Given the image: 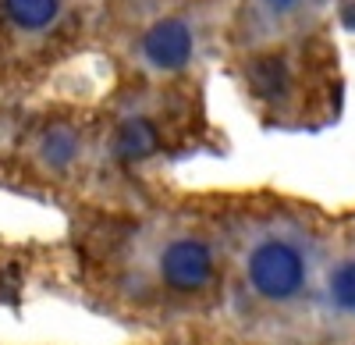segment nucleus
<instances>
[{
    "instance_id": "1",
    "label": "nucleus",
    "mask_w": 355,
    "mask_h": 345,
    "mask_svg": "<svg viewBox=\"0 0 355 345\" xmlns=\"http://www.w3.org/2000/svg\"><path fill=\"white\" fill-rule=\"evenodd\" d=\"M331 228L313 210L270 207L242 239L239 289L252 313L270 324H291L302 313L316 317V289Z\"/></svg>"
},
{
    "instance_id": "2",
    "label": "nucleus",
    "mask_w": 355,
    "mask_h": 345,
    "mask_svg": "<svg viewBox=\"0 0 355 345\" xmlns=\"http://www.w3.org/2000/svg\"><path fill=\"white\" fill-rule=\"evenodd\" d=\"M316 321L331 335H355V217L331 224L316 289Z\"/></svg>"
},
{
    "instance_id": "3",
    "label": "nucleus",
    "mask_w": 355,
    "mask_h": 345,
    "mask_svg": "<svg viewBox=\"0 0 355 345\" xmlns=\"http://www.w3.org/2000/svg\"><path fill=\"white\" fill-rule=\"evenodd\" d=\"M157 271L174 292H206L217 278V249L199 235H178L160 249Z\"/></svg>"
},
{
    "instance_id": "4",
    "label": "nucleus",
    "mask_w": 355,
    "mask_h": 345,
    "mask_svg": "<svg viewBox=\"0 0 355 345\" xmlns=\"http://www.w3.org/2000/svg\"><path fill=\"white\" fill-rule=\"evenodd\" d=\"M142 61L157 71H182L196 53V33L182 18H164L142 36Z\"/></svg>"
},
{
    "instance_id": "5",
    "label": "nucleus",
    "mask_w": 355,
    "mask_h": 345,
    "mask_svg": "<svg viewBox=\"0 0 355 345\" xmlns=\"http://www.w3.org/2000/svg\"><path fill=\"white\" fill-rule=\"evenodd\" d=\"M68 0H0V15L21 36H36L57 25Z\"/></svg>"
},
{
    "instance_id": "6",
    "label": "nucleus",
    "mask_w": 355,
    "mask_h": 345,
    "mask_svg": "<svg viewBox=\"0 0 355 345\" xmlns=\"http://www.w3.org/2000/svg\"><path fill=\"white\" fill-rule=\"evenodd\" d=\"M252 8L266 28H284V33H309L313 18L320 11V0H252Z\"/></svg>"
},
{
    "instance_id": "7",
    "label": "nucleus",
    "mask_w": 355,
    "mask_h": 345,
    "mask_svg": "<svg viewBox=\"0 0 355 345\" xmlns=\"http://www.w3.org/2000/svg\"><path fill=\"white\" fill-rule=\"evenodd\" d=\"M40 150H43V160H46L50 167H68V164L78 157V135H75L68 125H53V128L43 132Z\"/></svg>"
},
{
    "instance_id": "8",
    "label": "nucleus",
    "mask_w": 355,
    "mask_h": 345,
    "mask_svg": "<svg viewBox=\"0 0 355 345\" xmlns=\"http://www.w3.org/2000/svg\"><path fill=\"white\" fill-rule=\"evenodd\" d=\"M331 345H355V335H334Z\"/></svg>"
}]
</instances>
